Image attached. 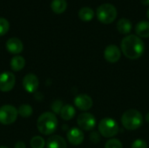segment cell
I'll use <instances>...</instances> for the list:
<instances>
[{
  "label": "cell",
  "instance_id": "44dd1931",
  "mask_svg": "<svg viewBox=\"0 0 149 148\" xmlns=\"http://www.w3.org/2000/svg\"><path fill=\"white\" fill-rule=\"evenodd\" d=\"M17 113H18V114L21 117H23V118H28V117H30L32 114L33 109H32V107L30 105H28V104H23V105H21L18 107Z\"/></svg>",
  "mask_w": 149,
  "mask_h": 148
},
{
  "label": "cell",
  "instance_id": "f1b7e54d",
  "mask_svg": "<svg viewBox=\"0 0 149 148\" xmlns=\"http://www.w3.org/2000/svg\"><path fill=\"white\" fill-rule=\"evenodd\" d=\"M146 120H147L148 123H149V112L147 113V115H146Z\"/></svg>",
  "mask_w": 149,
  "mask_h": 148
},
{
  "label": "cell",
  "instance_id": "9c48e42d",
  "mask_svg": "<svg viewBox=\"0 0 149 148\" xmlns=\"http://www.w3.org/2000/svg\"><path fill=\"white\" fill-rule=\"evenodd\" d=\"M120 57H121V51L117 45L110 44L106 47L104 51V58L108 63L110 64L117 63L120 59Z\"/></svg>",
  "mask_w": 149,
  "mask_h": 148
},
{
  "label": "cell",
  "instance_id": "cb8c5ba5",
  "mask_svg": "<svg viewBox=\"0 0 149 148\" xmlns=\"http://www.w3.org/2000/svg\"><path fill=\"white\" fill-rule=\"evenodd\" d=\"M105 148H123V145L118 139H110L106 142Z\"/></svg>",
  "mask_w": 149,
  "mask_h": 148
},
{
  "label": "cell",
  "instance_id": "30bf717a",
  "mask_svg": "<svg viewBox=\"0 0 149 148\" xmlns=\"http://www.w3.org/2000/svg\"><path fill=\"white\" fill-rule=\"evenodd\" d=\"M39 85V80L37 75L33 73H29L26 74L24 79H23V86L24 89L29 92V93H33L35 92Z\"/></svg>",
  "mask_w": 149,
  "mask_h": 148
},
{
  "label": "cell",
  "instance_id": "5b68a950",
  "mask_svg": "<svg viewBox=\"0 0 149 148\" xmlns=\"http://www.w3.org/2000/svg\"><path fill=\"white\" fill-rule=\"evenodd\" d=\"M98 129L100 135L105 138H113L116 136L120 131V127L117 121L112 118L102 119L99 123Z\"/></svg>",
  "mask_w": 149,
  "mask_h": 148
},
{
  "label": "cell",
  "instance_id": "e0dca14e",
  "mask_svg": "<svg viewBox=\"0 0 149 148\" xmlns=\"http://www.w3.org/2000/svg\"><path fill=\"white\" fill-rule=\"evenodd\" d=\"M75 113H76L75 108L72 105H65L63 106L59 114L62 120L68 121V120H71L75 116Z\"/></svg>",
  "mask_w": 149,
  "mask_h": 148
},
{
  "label": "cell",
  "instance_id": "277c9868",
  "mask_svg": "<svg viewBox=\"0 0 149 148\" xmlns=\"http://www.w3.org/2000/svg\"><path fill=\"white\" fill-rule=\"evenodd\" d=\"M96 15L98 20L105 24H112L117 17V9L116 7L110 3H105L100 4L96 10Z\"/></svg>",
  "mask_w": 149,
  "mask_h": 148
},
{
  "label": "cell",
  "instance_id": "9a60e30c",
  "mask_svg": "<svg viewBox=\"0 0 149 148\" xmlns=\"http://www.w3.org/2000/svg\"><path fill=\"white\" fill-rule=\"evenodd\" d=\"M136 35L140 38H149V22L148 21H141L135 26Z\"/></svg>",
  "mask_w": 149,
  "mask_h": 148
},
{
  "label": "cell",
  "instance_id": "d6986e66",
  "mask_svg": "<svg viewBox=\"0 0 149 148\" xmlns=\"http://www.w3.org/2000/svg\"><path fill=\"white\" fill-rule=\"evenodd\" d=\"M25 65V59L19 55H16L10 59V69L14 72L21 71Z\"/></svg>",
  "mask_w": 149,
  "mask_h": 148
},
{
  "label": "cell",
  "instance_id": "7402d4cb",
  "mask_svg": "<svg viewBox=\"0 0 149 148\" xmlns=\"http://www.w3.org/2000/svg\"><path fill=\"white\" fill-rule=\"evenodd\" d=\"M30 144L31 148H44L46 145L45 140L41 136H34L31 140Z\"/></svg>",
  "mask_w": 149,
  "mask_h": 148
},
{
  "label": "cell",
  "instance_id": "3957f363",
  "mask_svg": "<svg viewBox=\"0 0 149 148\" xmlns=\"http://www.w3.org/2000/svg\"><path fill=\"white\" fill-rule=\"evenodd\" d=\"M121 123L122 126L129 131L137 130L143 124V116L138 110L129 109L122 114Z\"/></svg>",
  "mask_w": 149,
  "mask_h": 148
},
{
  "label": "cell",
  "instance_id": "4fadbf2b",
  "mask_svg": "<svg viewBox=\"0 0 149 148\" xmlns=\"http://www.w3.org/2000/svg\"><path fill=\"white\" fill-rule=\"evenodd\" d=\"M5 47L10 53L15 54V55L21 53L23 51V49H24V45H23L22 41L17 38H9L5 44Z\"/></svg>",
  "mask_w": 149,
  "mask_h": 148
},
{
  "label": "cell",
  "instance_id": "ba28073f",
  "mask_svg": "<svg viewBox=\"0 0 149 148\" xmlns=\"http://www.w3.org/2000/svg\"><path fill=\"white\" fill-rule=\"evenodd\" d=\"M16 78L10 72H4L0 74V91L3 92H8L11 91L15 85Z\"/></svg>",
  "mask_w": 149,
  "mask_h": 148
},
{
  "label": "cell",
  "instance_id": "ac0fdd59",
  "mask_svg": "<svg viewBox=\"0 0 149 148\" xmlns=\"http://www.w3.org/2000/svg\"><path fill=\"white\" fill-rule=\"evenodd\" d=\"M51 8L56 14H62L67 8L66 0H52L51 3Z\"/></svg>",
  "mask_w": 149,
  "mask_h": 148
},
{
  "label": "cell",
  "instance_id": "8fae6325",
  "mask_svg": "<svg viewBox=\"0 0 149 148\" xmlns=\"http://www.w3.org/2000/svg\"><path fill=\"white\" fill-rule=\"evenodd\" d=\"M74 105L75 106L79 109L80 111H88L93 107V101L92 98L87 94H79L75 97L74 99Z\"/></svg>",
  "mask_w": 149,
  "mask_h": 148
},
{
  "label": "cell",
  "instance_id": "4316f807",
  "mask_svg": "<svg viewBox=\"0 0 149 148\" xmlns=\"http://www.w3.org/2000/svg\"><path fill=\"white\" fill-rule=\"evenodd\" d=\"M14 148H26V146H25V144L23 141H17L15 144Z\"/></svg>",
  "mask_w": 149,
  "mask_h": 148
},
{
  "label": "cell",
  "instance_id": "f546056e",
  "mask_svg": "<svg viewBox=\"0 0 149 148\" xmlns=\"http://www.w3.org/2000/svg\"><path fill=\"white\" fill-rule=\"evenodd\" d=\"M147 17H148V18L149 19V8L148 10V11H147Z\"/></svg>",
  "mask_w": 149,
  "mask_h": 148
},
{
  "label": "cell",
  "instance_id": "7a4b0ae2",
  "mask_svg": "<svg viewBox=\"0 0 149 148\" xmlns=\"http://www.w3.org/2000/svg\"><path fill=\"white\" fill-rule=\"evenodd\" d=\"M37 127L38 132L44 135L52 134L58 127V119L55 113L50 112L42 113L38 119Z\"/></svg>",
  "mask_w": 149,
  "mask_h": 148
},
{
  "label": "cell",
  "instance_id": "d4e9b609",
  "mask_svg": "<svg viewBox=\"0 0 149 148\" xmlns=\"http://www.w3.org/2000/svg\"><path fill=\"white\" fill-rule=\"evenodd\" d=\"M132 148H148V143L142 139H137L133 142Z\"/></svg>",
  "mask_w": 149,
  "mask_h": 148
},
{
  "label": "cell",
  "instance_id": "ffe728a7",
  "mask_svg": "<svg viewBox=\"0 0 149 148\" xmlns=\"http://www.w3.org/2000/svg\"><path fill=\"white\" fill-rule=\"evenodd\" d=\"M78 16H79V19H81L82 21L89 22L93 18L94 11L90 7H82L78 12Z\"/></svg>",
  "mask_w": 149,
  "mask_h": 148
},
{
  "label": "cell",
  "instance_id": "4dcf8cb0",
  "mask_svg": "<svg viewBox=\"0 0 149 148\" xmlns=\"http://www.w3.org/2000/svg\"><path fill=\"white\" fill-rule=\"evenodd\" d=\"M0 148H9V147H5V146H1Z\"/></svg>",
  "mask_w": 149,
  "mask_h": 148
},
{
  "label": "cell",
  "instance_id": "6da1fadb",
  "mask_svg": "<svg viewBox=\"0 0 149 148\" xmlns=\"http://www.w3.org/2000/svg\"><path fill=\"white\" fill-rule=\"evenodd\" d=\"M121 51L129 59L140 58L145 51V44L142 39L137 35H127L120 43Z\"/></svg>",
  "mask_w": 149,
  "mask_h": 148
},
{
  "label": "cell",
  "instance_id": "52a82bcc",
  "mask_svg": "<svg viewBox=\"0 0 149 148\" xmlns=\"http://www.w3.org/2000/svg\"><path fill=\"white\" fill-rule=\"evenodd\" d=\"M77 124L79 129L84 131H91L96 126V119L90 113H82L77 119Z\"/></svg>",
  "mask_w": 149,
  "mask_h": 148
},
{
  "label": "cell",
  "instance_id": "83f0119b",
  "mask_svg": "<svg viewBox=\"0 0 149 148\" xmlns=\"http://www.w3.org/2000/svg\"><path fill=\"white\" fill-rule=\"evenodd\" d=\"M141 3L143 5L149 6V0H141Z\"/></svg>",
  "mask_w": 149,
  "mask_h": 148
},
{
  "label": "cell",
  "instance_id": "7c38bea8",
  "mask_svg": "<svg viewBox=\"0 0 149 148\" xmlns=\"http://www.w3.org/2000/svg\"><path fill=\"white\" fill-rule=\"evenodd\" d=\"M85 135L81 129L73 127L67 133V140L73 146H79L84 141Z\"/></svg>",
  "mask_w": 149,
  "mask_h": 148
},
{
  "label": "cell",
  "instance_id": "5bb4252c",
  "mask_svg": "<svg viewBox=\"0 0 149 148\" xmlns=\"http://www.w3.org/2000/svg\"><path fill=\"white\" fill-rule=\"evenodd\" d=\"M46 148H67V144L63 137L52 135L46 142Z\"/></svg>",
  "mask_w": 149,
  "mask_h": 148
},
{
  "label": "cell",
  "instance_id": "603a6c76",
  "mask_svg": "<svg viewBox=\"0 0 149 148\" xmlns=\"http://www.w3.org/2000/svg\"><path fill=\"white\" fill-rule=\"evenodd\" d=\"M10 29V24L9 21L4 18L0 17V37L5 35Z\"/></svg>",
  "mask_w": 149,
  "mask_h": 148
},
{
  "label": "cell",
  "instance_id": "8992f818",
  "mask_svg": "<svg viewBox=\"0 0 149 148\" xmlns=\"http://www.w3.org/2000/svg\"><path fill=\"white\" fill-rule=\"evenodd\" d=\"M18 116L17 109L11 105H3L0 107V123L2 125L13 124Z\"/></svg>",
  "mask_w": 149,
  "mask_h": 148
},
{
  "label": "cell",
  "instance_id": "2e32d148",
  "mask_svg": "<svg viewBox=\"0 0 149 148\" xmlns=\"http://www.w3.org/2000/svg\"><path fill=\"white\" fill-rule=\"evenodd\" d=\"M117 30L120 34L127 35L132 31V23L126 17L120 18L117 22Z\"/></svg>",
  "mask_w": 149,
  "mask_h": 148
},
{
  "label": "cell",
  "instance_id": "484cf974",
  "mask_svg": "<svg viewBox=\"0 0 149 148\" xmlns=\"http://www.w3.org/2000/svg\"><path fill=\"white\" fill-rule=\"evenodd\" d=\"M63 107V104L60 100H56L52 103V109L53 111V113H60V111Z\"/></svg>",
  "mask_w": 149,
  "mask_h": 148
}]
</instances>
